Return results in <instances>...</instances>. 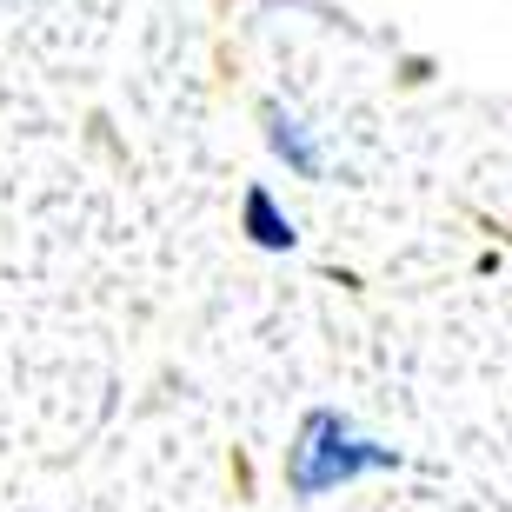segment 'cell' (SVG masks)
<instances>
[{"label":"cell","instance_id":"1","mask_svg":"<svg viewBox=\"0 0 512 512\" xmlns=\"http://www.w3.org/2000/svg\"><path fill=\"white\" fill-rule=\"evenodd\" d=\"M399 466H406L399 446L360 433L353 413H340V406H313V413L300 419L293 446H286V493L293 499H326V493L360 486V479H373V473H399Z\"/></svg>","mask_w":512,"mask_h":512},{"label":"cell","instance_id":"2","mask_svg":"<svg viewBox=\"0 0 512 512\" xmlns=\"http://www.w3.org/2000/svg\"><path fill=\"white\" fill-rule=\"evenodd\" d=\"M260 127H266V147H273V160H280L293 180H326V147H320V133L306 127L293 107L266 100V107H260Z\"/></svg>","mask_w":512,"mask_h":512},{"label":"cell","instance_id":"3","mask_svg":"<svg viewBox=\"0 0 512 512\" xmlns=\"http://www.w3.org/2000/svg\"><path fill=\"white\" fill-rule=\"evenodd\" d=\"M240 233H247L260 253H293V247H300V227H293V213L280 207V193L266 187V180H253V187L240 193Z\"/></svg>","mask_w":512,"mask_h":512}]
</instances>
